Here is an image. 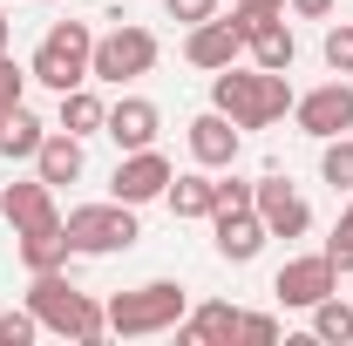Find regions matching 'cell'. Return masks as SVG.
<instances>
[{"label": "cell", "mask_w": 353, "mask_h": 346, "mask_svg": "<svg viewBox=\"0 0 353 346\" xmlns=\"http://www.w3.org/2000/svg\"><path fill=\"white\" fill-rule=\"evenodd\" d=\"M299 95L285 75H272V68H218L211 75V109H224L238 130H272V123H285V109H292Z\"/></svg>", "instance_id": "cell-1"}, {"label": "cell", "mask_w": 353, "mask_h": 346, "mask_svg": "<svg viewBox=\"0 0 353 346\" xmlns=\"http://www.w3.org/2000/svg\"><path fill=\"white\" fill-rule=\"evenodd\" d=\"M28 312L41 319V333H61V340H75V346H102V333H109V305L95 299V292H82V285H68L61 272H34Z\"/></svg>", "instance_id": "cell-2"}, {"label": "cell", "mask_w": 353, "mask_h": 346, "mask_svg": "<svg viewBox=\"0 0 353 346\" xmlns=\"http://www.w3.org/2000/svg\"><path fill=\"white\" fill-rule=\"evenodd\" d=\"M183 312H190V292L176 278H150V285L109 299V333L116 340H157V333H176Z\"/></svg>", "instance_id": "cell-3"}, {"label": "cell", "mask_w": 353, "mask_h": 346, "mask_svg": "<svg viewBox=\"0 0 353 346\" xmlns=\"http://www.w3.org/2000/svg\"><path fill=\"white\" fill-rule=\"evenodd\" d=\"M88 61H95V34H88V21H54L34 48V61H28V75L54 95H68V88L88 82Z\"/></svg>", "instance_id": "cell-4"}, {"label": "cell", "mask_w": 353, "mask_h": 346, "mask_svg": "<svg viewBox=\"0 0 353 346\" xmlns=\"http://www.w3.org/2000/svg\"><path fill=\"white\" fill-rule=\"evenodd\" d=\"M61 231H68L75 258H109V252H130L136 238H143V224H136V204H123V197L68 211V217H61Z\"/></svg>", "instance_id": "cell-5"}, {"label": "cell", "mask_w": 353, "mask_h": 346, "mask_svg": "<svg viewBox=\"0 0 353 346\" xmlns=\"http://www.w3.org/2000/svg\"><path fill=\"white\" fill-rule=\"evenodd\" d=\"M157 34L150 28H136V21H123V28H109L102 41H95V61H88V82H136V75H150L157 68Z\"/></svg>", "instance_id": "cell-6"}, {"label": "cell", "mask_w": 353, "mask_h": 346, "mask_svg": "<svg viewBox=\"0 0 353 346\" xmlns=\"http://www.w3.org/2000/svg\"><path fill=\"white\" fill-rule=\"evenodd\" d=\"M326 292H340V265L326 258V252H312V258H285L279 265V278H272V299L279 305H319Z\"/></svg>", "instance_id": "cell-7"}, {"label": "cell", "mask_w": 353, "mask_h": 346, "mask_svg": "<svg viewBox=\"0 0 353 346\" xmlns=\"http://www.w3.org/2000/svg\"><path fill=\"white\" fill-rule=\"evenodd\" d=\"M170 156L150 143V150H130L123 163H116V176H109V197H123V204H157L163 190H170Z\"/></svg>", "instance_id": "cell-8"}, {"label": "cell", "mask_w": 353, "mask_h": 346, "mask_svg": "<svg viewBox=\"0 0 353 346\" xmlns=\"http://www.w3.org/2000/svg\"><path fill=\"white\" fill-rule=\"evenodd\" d=\"M252 211L265 217V231L272 238H306L312 231V204L285 183V176L272 170V176H259V190H252Z\"/></svg>", "instance_id": "cell-9"}, {"label": "cell", "mask_w": 353, "mask_h": 346, "mask_svg": "<svg viewBox=\"0 0 353 346\" xmlns=\"http://www.w3.org/2000/svg\"><path fill=\"white\" fill-rule=\"evenodd\" d=\"M292 123H299L312 143L347 136L353 130V82H326V88H312V95H299V102H292Z\"/></svg>", "instance_id": "cell-10"}, {"label": "cell", "mask_w": 353, "mask_h": 346, "mask_svg": "<svg viewBox=\"0 0 353 346\" xmlns=\"http://www.w3.org/2000/svg\"><path fill=\"white\" fill-rule=\"evenodd\" d=\"M190 156L204 163V170H231L238 163V150H245V130L224 116V109H204V116H190Z\"/></svg>", "instance_id": "cell-11"}, {"label": "cell", "mask_w": 353, "mask_h": 346, "mask_svg": "<svg viewBox=\"0 0 353 346\" xmlns=\"http://www.w3.org/2000/svg\"><path fill=\"white\" fill-rule=\"evenodd\" d=\"M157 130H163V109H157L150 95H123V102L109 109V123H102V136H109L123 156H130V150H150Z\"/></svg>", "instance_id": "cell-12"}, {"label": "cell", "mask_w": 353, "mask_h": 346, "mask_svg": "<svg viewBox=\"0 0 353 346\" xmlns=\"http://www.w3.org/2000/svg\"><path fill=\"white\" fill-rule=\"evenodd\" d=\"M238 54H245V34H238L231 21H218V14H211V21H197V28H190V41H183V61H190V68H204V75L231 68Z\"/></svg>", "instance_id": "cell-13"}, {"label": "cell", "mask_w": 353, "mask_h": 346, "mask_svg": "<svg viewBox=\"0 0 353 346\" xmlns=\"http://www.w3.org/2000/svg\"><path fill=\"white\" fill-rule=\"evenodd\" d=\"M211 231H218V258H231V265H252L272 238L259 211H211Z\"/></svg>", "instance_id": "cell-14"}, {"label": "cell", "mask_w": 353, "mask_h": 346, "mask_svg": "<svg viewBox=\"0 0 353 346\" xmlns=\"http://www.w3.org/2000/svg\"><path fill=\"white\" fill-rule=\"evenodd\" d=\"M238 340V305L224 299H204L176 319V346H231Z\"/></svg>", "instance_id": "cell-15"}, {"label": "cell", "mask_w": 353, "mask_h": 346, "mask_svg": "<svg viewBox=\"0 0 353 346\" xmlns=\"http://www.w3.org/2000/svg\"><path fill=\"white\" fill-rule=\"evenodd\" d=\"M0 211H7V224H14V231H41V224H61V211H54V183H41V176H28V183H7Z\"/></svg>", "instance_id": "cell-16"}, {"label": "cell", "mask_w": 353, "mask_h": 346, "mask_svg": "<svg viewBox=\"0 0 353 346\" xmlns=\"http://www.w3.org/2000/svg\"><path fill=\"white\" fill-rule=\"evenodd\" d=\"M82 163H88V156H82V136H68V130H48L41 150H34V176L54 183V190H61V183H75Z\"/></svg>", "instance_id": "cell-17"}, {"label": "cell", "mask_w": 353, "mask_h": 346, "mask_svg": "<svg viewBox=\"0 0 353 346\" xmlns=\"http://www.w3.org/2000/svg\"><path fill=\"white\" fill-rule=\"evenodd\" d=\"M48 123L28 109V102H14V109H0V156L7 163H34V150H41Z\"/></svg>", "instance_id": "cell-18"}, {"label": "cell", "mask_w": 353, "mask_h": 346, "mask_svg": "<svg viewBox=\"0 0 353 346\" xmlns=\"http://www.w3.org/2000/svg\"><path fill=\"white\" fill-rule=\"evenodd\" d=\"M14 238H21L14 252H21V265H28V272H61V265L75 258V245H68V231H61V224H41V231H14Z\"/></svg>", "instance_id": "cell-19"}, {"label": "cell", "mask_w": 353, "mask_h": 346, "mask_svg": "<svg viewBox=\"0 0 353 346\" xmlns=\"http://www.w3.org/2000/svg\"><path fill=\"white\" fill-rule=\"evenodd\" d=\"M163 204H170L176 217H211V211H218V197H211V170L197 163V170L170 176V190H163Z\"/></svg>", "instance_id": "cell-20"}, {"label": "cell", "mask_w": 353, "mask_h": 346, "mask_svg": "<svg viewBox=\"0 0 353 346\" xmlns=\"http://www.w3.org/2000/svg\"><path fill=\"white\" fill-rule=\"evenodd\" d=\"M102 123H109V109H102V95H95L88 82L61 95V123H54V130H68V136H102Z\"/></svg>", "instance_id": "cell-21"}, {"label": "cell", "mask_w": 353, "mask_h": 346, "mask_svg": "<svg viewBox=\"0 0 353 346\" xmlns=\"http://www.w3.org/2000/svg\"><path fill=\"white\" fill-rule=\"evenodd\" d=\"M245 54H252V68L285 75V68H292V54H299V41H292V28H285V21H272V28H259V34L245 41Z\"/></svg>", "instance_id": "cell-22"}, {"label": "cell", "mask_w": 353, "mask_h": 346, "mask_svg": "<svg viewBox=\"0 0 353 346\" xmlns=\"http://www.w3.org/2000/svg\"><path fill=\"white\" fill-rule=\"evenodd\" d=\"M312 340L319 346H347L353 340V305L340 299V292H326V299L312 305Z\"/></svg>", "instance_id": "cell-23"}, {"label": "cell", "mask_w": 353, "mask_h": 346, "mask_svg": "<svg viewBox=\"0 0 353 346\" xmlns=\"http://www.w3.org/2000/svg\"><path fill=\"white\" fill-rule=\"evenodd\" d=\"M319 176H326L333 190H353V130L347 136H326V150H319Z\"/></svg>", "instance_id": "cell-24"}, {"label": "cell", "mask_w": 353, "mask_h": 346, "mask_svg": "<svg viewBox=\"0 0 353 346\" xmlns=\"http://www.w3.org/2000/svg\"><path fill=\"white\" fill-rule=\"evenodd\" d=\"M319 54H326V68H333V75H353V21H340V28H326V41H319Z\"/></svg>", "instance_id": "cell-25"}, {"label": "cell", "mask_w": 353, "mask_h": 346, "mask_svg": "<svg viewBox=\"0 0 353 346\" xmlns=\"http://www.w3.org/2000/svg\"><path fill=\"white\" fill-rule=\"evenodd\" d=\"M41 340V319L21 305V312H0V346H34Z\"/></svg>", "instance_id": "cell-26"}, {"label": "cell", "mask_w": 353, "mask_h": 346, "mask_svg": "<svg viewBox=\"0 0 353 346\" xmlns=\"http://www.w3.org/2000/svg\"><path fill=\"white\" fill-rule=\"evenodd\" d=\"M326 258L340 265V272H353V190H347V211L333 224V238H326Z\"/></svg>", "instance_id": "cell-27"}, {"label": "cell", "mask_w": 353, "mask_h": 346, "mask_svg": "<svg viewBox=\"0 0 353 346\" xmlns=\"http://www.w3.org/2000/svg\"><path fill=\"white\" fill-rule=\"evenodd\" d=\"M252 190H259V183H245V176H211L218 211H252Z\"/></svg>", "instance_id": "cell-28"}, {"label": "cell", "mask_w": 353, "mask_h": 346, "mask_svg": "<svg viewBox=\"0 0 353 346\" xmlns=\"http://www.w3.org/2000/svg\"><path fill=\"white\" fill-rule=\"evenodd\" d=\"M28 82H34V75H28L14 54H0V109H14V102L28 95Z\"/></svg>", "instance_id": "cell-29"}, {"label": "cell", "mask_w": 353, "mask_h": 346, "mask_svg": "<svg viewBox=\"0 0 353 346\" xmlns=\"http://www.w3.org/2000/svg\"><path fill=\"white\" fill-rule=\"evenodd\" d=\"M238 340L245 346H272L279 340V319H272V312H238Z\"/></svg>", "instance_id": "cell-30"}, {"label": "cell", "mask_w": 353, "mask_h": 346, "mask_svg": "<svg viewBox=\"0 0 353 346\" xmlns=\"http://www.w3.org/2000/svg\"><path fill=\"white\" fill-rule=\"evenodd\" d=\"M163 7H170V21H183V28H197V21L218 14V0H163Z\"/></svg>", "instance_id": "cell-31"}, {"label": "cell", "mask_w": 353, "mask_h": 346, "mask_svg": "<svg viewBox=\"0 0 353 346\" xmlns=\"http://www.w3.org/2000/svg\"><path fill=\"white\" fill-rule=\"evenodd\" d=\"M285 7H292L299 21H326V14H333V0H285Z\"/></svg>", "instance_id": "cell-32"}, {"label": "cell", "mask_w": 353, "mask_h": 346, "mask_svg": "<svg viewBox=\"0 0 353 346\" xmlns=\"http://www.w3.org/2000/svg\"><path fill=\"white\" fill-rule=\"evenodd\" d=\"M7 41H14V21H7V14H0V54H7Z\"/></svg>", "instance_id": "cell-33"}, {"label": "cell", "mask_w": 353, "mask_h": 346, "mask_svg": "<svg viewBox=\"0 0 353 346\" xmlns=\"http://www.w3.org/2000/svg\"><path fill=\"white\" fill-rule=\"evenodd\" d=\"M41 7H54V0H41Z\"/></svg>", "instance_id": "cell-34"}]
</instances>
